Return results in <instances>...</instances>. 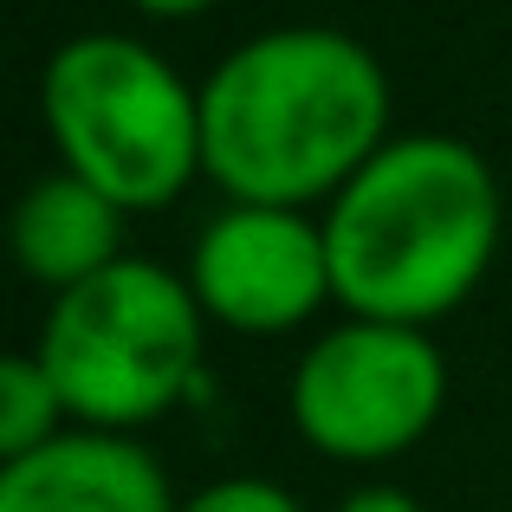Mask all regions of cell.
Listing matches in <instances>:
<instances>
[{"label": "cell", "instance_id": "5", "mask_svg": "<svg viewBox=\"0 0 512 512\" xmlns=\"http://www.w3.org/2000/svg\"><path fill=\"white\" fill-rule=\"evenodd\" d=\"M448 415V357L435 331L389 318H331L286 370V422L338 467H389Z\"/></svg>", "mask_w": 512, "mask_h": 512}, {"label": "cell", "instance_id": "8", "mask_svg": "<svg viewBox=\"0 0 512 512\" xmlns=\"http://www.w3.org/2000/svg\"><path fill=\"white\" fill-rule=\"evenodd\" d=\"M124 227L130 214L117 208L104 188H91L85 175L52 163L46 175L20 188L13 201V266L33 279L46 299L85 286V279L111 273L124 260Z\"/></svg>", "mask_w": 512, "mask_h": 512}, {"label": "cell", "instance_id": "10", "mask_svg": "<svg viewBox=\"0 0 512 512\" xmlns=\"http://www.w3.org/2000/svg\"><path fill=\"white\" fill-rule=\"evenodd\" d=\"M175 512H305V500L286 487V480H266V474H221L208 487L182 493Z\"/></svg>", "mask_w": 512, "mask_h": 512}, {"label": "cell", "instance_id": "9", "mask_svg": "<svg viewBox=\"0 0 512 512\" xmlns=\"http://www.w3.org/2000/svg\"><path fill=\"white\" fill-rule=\"evenodd\" d=\"M65 428H72V415H65V396L46 376V363H39L33 350L0 357V467L39 454L46 441H59Z\"/></svg>", "mask_w": 512, "mask_h": 512}, {"label": "cell", "instance_id": "7", "mask_svg": "<svg viewBox=\"0 0 512 512\" xmlns=\"http://www.w3.org/2000/svg\"><path fill=\"white\" fill-rule=\"evenodd\" d=\"M163 461L143 435L65 428L39 454L0 467V512H175Z\"/></svg>", "mask_w": 512, "mask_h": 512}, {"label": "cell", "instance_id": "1", "mask_svg": "<svg viewBox=\"0 0 512 512\" xmlns=\"http://www.w3.org/2000/svg\"><path fill=\"white\" fill-rule=\"evenodd\" d=\"M396 137V85L344 26H266L201 78V182L318 214Z\"/></svg>", "mask_w": 512, "mask_h": 512}, {"label": "cell", "instance_id": "3", "mask_svg": "<svg viewBox=\"0 0 512 512\" xmlns=\"http://www.w3.org/2000/svg\"><path fill=\"white\" fill-rule=\"evenodd\" d=\"M208 331L182 266L124 253L111 273L46 299L33 357L59 383L72 428L150 435L208 389Z\"/></svg>", "mask_w": 512, "mask_h": 512}, {"label": "cell", "instance_id": "2", "mask_svg": "<svg viewBox=\"0 0 512 512\" xmlns=\"http://www.w3.org/2000/svg\"><path fill=\"white\" fill-rule=\"evenodd\" d=\"M344 318L435 331L500 260L506 188L454 130H396L318 208Z\"/></svg>", "mask_w": 512, "mask_h": 512}, {"label": "cell", "instance_id": "12", "mask_svg": "<svg viewBox=\"0 0 512 512\" xmlns=\"http://www.w3.org/2000/svg\"><path fill=\"white\" fill-rule=\"evenodd\" d=\"M221 0H130V13H143V20L156 26H182V20H201V13H214Z\"/></svg>", "mask_w": 512, "mask_h": 512}, {"label": "cell", "instance_id": "6", "mask_svg": "<svg viewBox=\"0 0 512 512\" xmlns=\"http://www.w3.org/2000/svg\"><path fill=\"white\" fill-rule=\"evenodd\" d=\"M182 279L201 318L234 338H292L338 305L325 227L305 208L221 201L188 240Z\"/></svg>", "mask_w": 512, "mask_h": 512}, {"label": "cell", "instance_id": "11", "mask_svg": "<svg viewBox=\"0 0 512 512\" xmlns=\"http://www.w3.org/2000/svg\"><path fill=\"white\" fill-rule=\"evenodd\" d=\"M331 512H428L422 500H415L402 480H357L350 493H338V506Z\"/></svg>", "mask_w": 512, "mask_h": 512}, {"label": "cell", "instance_id": "4", "mask_svg": "<svg viewBox=\"0 0 512 512\" xmlns=\"http://www.w3.org/2000/svg\"><path fill=\"white\" fill-rule=\"evenodd\" d=\"M39 124L59 169L124 214L175 208L201 182V85L137 33H72L39 65Z\"/></svg>", "mask_w": 512, "mask_h": 512}]
</instances>
